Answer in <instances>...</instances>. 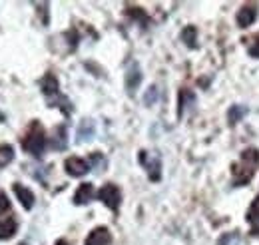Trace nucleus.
<instances>
[{
  "label": "nucleus",
  "mask_w": 259,
  "mask_h": 245,
  "mask_svg": "<svg viewBox=\"0 0 259 245\" xmlns=\"http://www.w3.org/2000/svg\"><path fill=\"white\" fill-rule=\"evenodd\" d=\"M100 197L106 201L108 208L116 210V208H118V201H120V191H118L116 185H104L102 191H100Z\"/></svg>",
  "instance_id": "1"
},
{
  "label": "nucleus",
  "mask_w": 259,
  "mask_h": 245,
  "mask_svg": "<svg viewBox=\"0 0 259 245\" xmlns=\"http://www.w3.org/2000/svg\"><path fill=\"white\" fill-rule=\"evenodd\" d=\"M66 170H68L70 176H84L88 172V164L80 157H70L66 161Z\"/></svg>",
  "instance_id": "3"
},
{
  "label": "nucleus",
  "mask_w": 259,
  "mask_h": 245,
  "mask_svg": "<svg viewBox=\"0 0 259 245\" xmlns=\"http://www.w3.org/2000/svg\"><path fill=\"white\" fill-rule=\"evenodd\" d=\"M42 90H44V94H54L56 90H58L56 80H54L52 76H46V78L42 80Z\"/></svg>",
  "instance_id": "9"
},
{
  "label": "nucleus",
  "mask_w": 259,
  "mask_h": 245,
  "mask_svg": "<svg viewBox=\"0 0 259 245\" xmlns=\"http://www.w3.org/2000/svg\"><path fill=\"white\" fill-rule=\"evenodd\" d=\"M14 189H16V195H18V199H20V201H22L26 208H32V203H34L32 191H30V189H26V187H22V185H16Z\"/></svg>",
  "instance_id": "5"
},
{
  "label": "nucleus",
  "mask_w": 259,
  "mask_h": 245,
  "mask_svg": "<svg viewBox=\"0 0 259 245\" xmlns=\"http://www.w3.org/2000/svg\"><path fill=\"white\" fill-rule=\"evenodd\" d=\"M42 146H44V138H42V134L38 130H34L32 134H28V138L24 140V150H28V152L32 153L40 152Z\"/></svg>",
  "instance_id": "2"
},
{
  "label": "nucleus",
  "mask_w": 259,
  "mask_h": 245,
  "mask_svg": "<svg viewBox=\"0 0 259 245\" xmlns=\"http://www.w3.org/2000/svg\"><path fill=\"white\" fill-rule=\"evenodd\" d=\"M14 231H16V223L12 221V219H2L0 221V239H8V237H12L14 235Z\"/></svg>",
  "instance_id": "6"
},
{
  "label": "nucleus",
  "mask_w": 259,
  "mask_h": 245,
  "mask_svg": "<svg viewBox=\"0 0 259 245\" xmlns=\"http://www.w3.org/2000/svg\"><path fill=\"white\" fill-rule=\"evenodd\" d=\"M253 18H255L253 8H243V10L237 14V22H239V26H247V24H251Z\"/></svg>",
  "instance_id": "7"
},
{
  "label": "nucleus",
  "mask_w": 259,
  "mask_h": 245,
  "mask_svg": "<svg viewBox=\"0 0 259 245\" xmlns=\"http://www.w3.org/2000/svg\"><path fill=\"white\" fill-rule=\"evenodd\" d=\"M249 52H251V56H257V58H259V44L251 46V50H249Z\"/></svg>",
  "instance_id": "13"
},
{
  "label": "nucleus",
  "mask_w": 259,
  "mask_h": 245,
  "mask_svg": "<svg viewBox=\"0 0 259 245\" xmlns=\"http://www.w3.org/2000/svg\"><path fill=\"white\" fill-rule=\"evenodd\" d=\"M108 241H110V233H108V229L98 227V229H94V231L90 233V237L86 239V245H106Z\"/></svg>",
  "instance_id": "4"
},
{
  "label": "nucleus",
  "mask_w": 259,
  "mask_h": 245,
  "mask_svg": "<svg viewBox=\"0 0 259 245\" xmlns=\"http://www.w3.org/2000/svg\"><path fill=\"white\" fill-rule=\"evenodd\" d=\"M184 38L188 42H194V28H188V32H184Z\"/></svg>",
  "instance_id": "12"
},
{
  "label": "nucleus",
  "mask_w": 259,
  "mask_h": 245,
  "mask_svg": "<svg viewBox=\"0 0 259 245\" xmlns=\"http://www.w3.org/2000/svg\"><path fill=\"white\" fill-rule=\"evenodd\" d=\"M12 159V148L10 146H0V166H6Z\"/></svg>",
  "instance_id": "10"
},
{
  "label": "nucleus",
  "mask_w": 259,
  "mask_h": 245,
  "mask_svg": "<svg viewBox=\"0 0 259 245\" xmlns=\"http://www.w3.org/2000/svg\"><path fill=\"white\" fill-rule=\"evenodd\" d=\"M6 210H8V197L4 193H0V214L6 212Z\"/></svg>",
  "instance_id": "11"
},
{
  "label": "nucleus",
  "mask_w": 259,
  "mask_h": 245,
  "mask_svg": "<svg viewBox=\"0 0 259 245\" xmlns=\"http://www.w3.org/2000/svg\"><path fill=\"white\" fill-rule=\"evenodd\" d=\"M92 197V185H80V189H78V193L74 195V201L76 203H84V201H88Z\"/></svg>",
  "instance_id": "8"
},
{
  "label": "nucleus",
  "mask_w": 259,
  "mask_h": 245,
  "mask_svg": "<svg viewBox=\"0 0 259 245\" xmlns=\"http://www.w3.org/2000/svg\"><path fill=\"white\" fill-rule=\"evenodd\" d=\"M58 245H66V243H64V241H60V243H58Z\"/></svg>",
  "instance_id": "14"
}]
</instances>
